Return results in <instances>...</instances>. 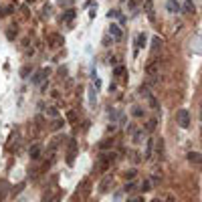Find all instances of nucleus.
Returning <instances> with one entry per match:
<instances>
[{
    "label": "nucleus",
    "instance_id": "1",
    "mask_svg": "<svg viewBox=\"0 0 202 202\" xmlns=\"http://www.w3.org/2000/svg\"><path fill=\"white\" fill-rule=\"evenodd\" d=\"M176 121H178L180 127H188V125H190V113L186 111V109H180V111L176 113Z\"/></svg>",
    "mask_w": 202,
    "mask_h": 202
},
{
    "label": "nucleus",
    "instance_id": "2",
    "mask_svg": "<svg viewBox=\"0 0 202 202\" xmlns=\"http://www.w3.org/2000/svg\"><path fill=\"white\" fill-rule=\"evenodd\" d=\"M162 47H164L162 39L160 36H154L152 39V53H162Z\"/></svg>",
    "mask_w": 202,
    "mask_h": 202
},
{
    "label": "nucleus",
    "instance_id": "3",
    "mask_svg": "<svg viewBox=\"0 0 202 202\" xmlns=\"http://www.w3.org/2000/svg\"><path fill=\"white\" fill-rule=\"evenodd\" d=\"M16 33H18V26H16V23H12L8 28H6V39L8 41H14L16 39Z\"/></svg>",
    "mask_w": 202,
    "mask_h": 202
},
{
    "label": "nucleus",
    "instance_id": "4",
    "mask_svg": "<svg viewBox=\"0 0 202 202\" xmlns=\"http://www.w3.org/2000/svg\"><path fill=\"white\" fill-rule=\"evenodd\" d=\"M158 67H160V61H152V63H148V67H146V73L148 75H156L158 73Z\"/></svg>",
    "mask_w": 202,
    "mask_h": 202
},
{
    "label": "nucleus",
    "instance_id": "5",
    "mask_svg": "<svg viewBox=\"0 0 202 202\" xmlns=\"http://www.w3.org/2000/svg\"><path fill=\"white\" fill-rule=\"evenodd\" d=\"M186 160L192 162V164H200V162H202V156L198 154V152H188V154H186Z\"/></svg>",
    "mask_w": 202,
    "mask_h": 202
},
{
    "label": "nucleus",
    "instance_id": "6",
    "mask_svg": "<svg viewBox=\"0 0 202 202\" xmlns=\"http://www.w3.org/2000/svg\"><path fill=\"white\" fill-rule=\"evenodd\" d=\"M41 154H43V146H41V144H34V146L31 148V158H33V160H39Z\"/></svg>",
    "mask_w": 202,
    "mask_h": 202
},
{
    "label": "nucleus",
    "instance_id": "7",
    "mask_svg": "<svg viewBox=\"0 0 202 202\" xmlns=\"http://www.w3.org/2000/svg\"><path fill=\"white\" fill-rule=\"evenodd\" d=\"M89 190H91L89 180H81V184L77 186V196H79V194H83V192H89Z\"/></svg>",
    "mask_w": 202,
    "mask_h": 202
},
{
    "label": "nucleus",
    "instance_id": "8",
    "mask_svg": "<svg viewBox=\"0 0 202 202\" xmlns=\"http://www.w3.org/2000/svg\"><path fill=\"white\" fill-rule=\"evenodd\" d=\"M180 10H184V12H188V14H192V12L196 10V8H194V2H192V0H184V4L180 6Z\"/></svg>",
    "mask_w": 202,
    "mask_h": 202
},
{
    "label": "nucleus",
    "instance_id": "9",
    "mask_svg": "<svg viewBox=\"0 0 202 202\" xmlns=\"http://www.w3.org/2000/svg\"><path fill=\"white\" fill-rule=\"evenodd\" d=\"M109 33L113 34V39H115V41H119V39L124 36V34H121V31H119V26H117V24H109Z\"/></svg>",
    "mask_w": 202,
    "mask_h": 202
},
{
    "label": "nucleus",
    "instance_id": "10",
    "mask_svg": "<svg viewBox=\"0 0 202 202\" xmlns=\"http://www.w3.org/2000/svg\"><path fill=\"white\" fill-rule=\"evenodd\" d=\"M166 8H168L170 12H178L180 10V6H178L176 0H168V2H166Z\"/></svg>",
    "mask_w": 202,
    "mask_h": 202
},
{
    "label": "nucleus",
    "instance_id": "11",
    "mask_svg": "<svg viewBox=\"0 0 202 202\" xmlns=\"http://www.w3.org/2000/svg\"><path fill=\"white\" fill-rule=\"evenodd\" d=\"M12 10H14V8H12L10 4H2V6H0V16H8Z\"/></svg>",
    "mask_w": 202,
    "mask_h": 202
},
{
    "label": "nucleus",
    "instance_id": "12",
    "mask_svg": "<svg viewBox=\"0 0 202 202\" xmlns=\"http://www.w3.org/2000/svg\"><path fill=\"white\" fill-rule=\"evenodd\" d=\"M152 4H154V0H146V12H148V16H150V20H154V10H152Z\"/></svg>",
    "mask_w": 202,
    "mask_h": 202
},
{
    "label": "nucleus",
    "instance_id": "13",
    "mask_svg": "<svg viewBox=\"0 0 202 202\" xmlns=\"http://www.w3.org/2000/svg\"><path fill=\"white\" fill-rule=\"evenodd\" d=\"M49 77V69H45V71H41V73H36V75H34V83H39V81H43V79H47Z\"/></svg>",
    "mask_w": 202,
    "mask_h": 202
},
{
    "label": "nucleus",
    "instance_id": "14",
    "mask_svg": "<svg viewBox=\"0 0 202 202\" xmlns=\"http://www.w3.org/2000/svg\"><path fill=\"white\" fill-rule=\"evenodd\" d=\"M67 117H69V124H77V121H79V117H77V111H73V109H71V111L67 113Z\"/></svg>",
    "mask_w": 202,
    "mask_h": 202
},
{
    "label": "nucleus",
    "instance_id": "15",
    "mask_svg": "<svg viewBox=\"0 0 202 202\" xmlns=\"http://www.w3.org/2000/svg\"><path fill=\"white\" fill-rule=\"evenodd\" d=\"M132 115H134V117H142V115H144V109L137 107V105H134V107H132Z\"/></svg>",
    "mask_w": 202,
    "mask_h": 202
},
{
    "label": "nucleus",
    "instance_id": "16",
    "mask_svg": "<svg viewBox=\"0 0 202 202\" xmlns=\"http://www.w3.org/2000/svg\"><path fill=\"white\" fill-rule=\"evenodd\" d=\"M115 77H124L125 79V67L121 65V67H115Z\"/></svg>",
    "mask_w": 202,
    "mask_h": 202
},
{
    "label": "nucleus",
    "instance_id": "17",
    "mask_svg": "<svg viewBox=\"0 0 202 202\" xmlns=\"http://www.w3.org/2000/svg\"><path fill=\"white\" fill-rule=\"evenodd\" d=\"M31 71H33V69H31V67H23V69H20V77H31Z\"/></svg>",
    "mask_w": 202,
    "mask_h": 202
},
{
    "label": "nucleus",
    "instance_id": "18",
    "mask_svg": "<svg viewBox=\"0 0 202 202\" xmlns=\"http://www.w3.org/2000/svg\"><path fill=\"white\" fill-rule=\"evenodd\" d=\"M71 18H75V10H67L63 14V20H71Z\"/></svg>",
    "mask_w": 202,
    "mask_h": 202
},
{
    "label": "nucleus",
    "instance_id": "19",
    "mask_svg": "<svg viewBox=\"0 0 202 202\" xmlns=\"http://www.w3.org/2000/svg\"><path fill=\"white\" fill-rule=\"evenodd\" d=\"M156 125H158L156 119H150V121H148V125H146V129H148V132H152V129H156Z\"/></svg>",
    "mask_w": 202,
    "mask_h": 202
},
{
    "label": "nucleus",
    "instance_id": "20",
    "mask_svg": "<svg viewBox=\"0 0 202 202\" xmlns=\"http://www.w3.org/2000/svg\"><path fill=\"white\" fill-rule=\"evenodd\" d=\"M158 156H164V140H158Z\"/></svg>",
    "mask_w": 202,
    "mask_h": 202
},
{
    "label": "nucleus",
    "instance_id": "21",
    "mask_svg": "<svg viewBox=\"0 0 202 202\" xmlns=\"http://www.w3.org/2000/svg\"><path fill=\"white\" fill-rule=\"evenodd\" d=\"M89 103L95 105V89H93V87H89Z\"/></svg>",
    "mask_w": 202,
    "mask_h": 202
},
{
    "label": "nucleus",
    "instance_id": "22",
    "mask_svg": "<svg viewBox=\"0 0 202 202\" xmlns=\"http://www.w3.org/2000/svg\"><path fill=\"white\" fill-rule=\"evenodd\" d=\"M135 186H137V182H129V184H125V188H124V190H125V192H132Z\"/></svg>",
    "mask_w": 202,
    "mask_h": 202
},
{
    "label": "nucleus",
    "instance_id": "23",
    "mask_svg": "<svg viewBox=\"0 0 202 202\" xmlns=\"http://www.w3.org/2000/svg\"><path fill=\"white\" fill-rule=\"evenodd\" d=\"M124 176H125V178H134V176H135V170H129V172H125Z\"/></svg>",
    "mask_w": 202,
    "mask_h": 202
},
{
    "label": "nucleus",
    "instance_id": "24",
    "mask_svg": "<svg viewBox=\"0 0 202 202\" xmlns=\"http://www.w3.org/2000/svg\"><path fill=\"white\" fill-rule=\"evenodd\" d=\"M162 202H174V196L168 194V196H164V200H162Z\"/></svg>",
    "mask_w": 202,
    "mask_h": 202
},
{
    "label": "nucleus",
    "instance_id": "25",
    "mask_svg": "<svg viewBox=\"0 0 202 202\" xmlns=\"http://www.w3.org/2000/svg\"><path fill=\"white\" fill-rule=\"evenodd\" d=\"M49 115H59V113H57L55 107H51V109H49Z\"/></svg>",
    "mask_w": 202,
    "mask_h": 202
},
{
    "label": "nucleus",
    "instance_id": "26",
    "mask_svg": "<svg viewBox=\"0 0 202 202\" xmlns=\"http://www.w3.org/2000/svg\"><path fill=\"white\" fill-rule=\"evenodd\" d=\"M129 202H144V198H140V196H137V198H134V200H129Z\"/></svg>",
    "mask_w": 202,
    "mask_h": 202
},
{
    "label": "nucleus",
    "instance_id": "27",
    "mask_svg": "<svg viewBox=\"0 0 202 202\" xmlns=\"http://www.w3.org/2000/svg\"><path fill=\"white\" fill-rule=\"evenodd\" d=\"M154 202H162V200H160V198H156V200H154Z\"/></svg>",
    "mask_w": 202,
    "mask_h": 202
},
{
    "label": "nucleus",
    "instance_id": "28",
    "mask_svg": "<svg viewBox=\"0 0 202 202\" xmlns=\"http://www.w3.org/2000/svg\"><path fill=\"white\" fill-rule=\"evenodd\" d=\"M26 2H34V0H26Z\"/></svg>",
    "mask_w": 202,
    "mask_h": 202
}]
</instances>
